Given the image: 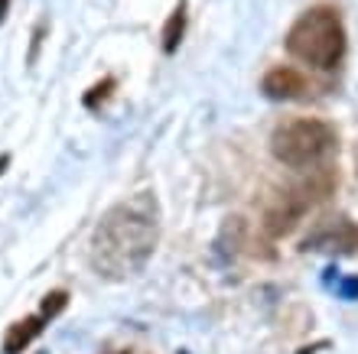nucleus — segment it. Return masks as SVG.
Here are the masks:
<instances>
[{"label":"nucleus","instance_id":"f257e3e1","mask_svg":"<svg viewBox=\"0 0 358 354\" xmlns=\"http://www.w3.org/2000/svg\"><path fill=\"white\" fill-rule=\"evenodd\" d=\"M160 241V205L150 192L124 198L101 214L92 234V270L104 280H127L141 273Z\"/></svg>","mask_w":358,"mask_h":354},{"label":"nucleus","instance_id":"f03ea898","mask_svg":"<svg viewBox=\"0 0 358 354\" xmlns=\"http://www.w3.org/2000/svg\"><path fill=\"white\" fill-rule=\"evenodd\" d=\"M287 52L303 66L332 72L345 56V23L336 7H310L287 29Z\"/></svg>","mask_w":358,"mask_h":354},{"label":"nucleus","instance_id":"7ed1b4c3","mask_svg":"<svg viewBox=\"0 0 358 354\" xmlns=\"http://www.w3.org/2000/svg\"><path fill=\"white\" fill-rule=\"evenodd\" d=\"M339 147V133L322 117H290L273 127L271 153L277 163L290 169H316Z\"/></svg>","mask_w":358,"mask_h":354},{"label":"nucleus","instance_id":"20e7f679","mask_svg":"<svg viewBox=\"0 0 358 354\" xmlns=\"http://www.w3.org/2000/svg\"><path fill=\"white\" fill-rule=\"evenodd\" d=\"M336 186H339V172H336L332 166L310 169V176L300 179L296 186L283 189L280 196L271 202V208L264 212V231L271 234V237L290 234L293 228L306 218V212H313L316 205H322V202L336 192Z\"/></svg>","mask_w":358,"mask_h":354},{"label":"nucleus","instance_id":"39448f33","mask_svg":"<svg viewBox=\"0 0 358 354\" xmlns=\"http://www.w3.org/2000/svg\"><path fill=\"white\" fill-rule=\"evenodd\" d=\"M300 251L349 257V253L358 251V224L349 214H329V218L313 224L310 234L300 241Z\"/></svg>","mask_w":358,"mask_h":354},{"label":"nucleus","instance_id":"423d86ee","mask_svg":"<svg viewBox=\"0 0 358 354\" xmlns=\"http://www.w3.org/2000/svg\"><path fill=\"white\" fill-rule=\"evenodd\" d=\"M261 91L271 101H300L310 94V78L293 66H273L261 82Z\"/></svg>","mask_w":358,"mask_h":354},{"label":"nucleus","instance_id":"0eeeda50","mask_svg":"<svg viewBox=\"0 0 358 354\" xmlns=\"http://www.w3.org/2000/svg\"><path fill=\"white\" fill-rule=\"evenodd\" d=\"M43 322H46L43 316H27V318H20V322H13L10 332H7V338H3V354H23L27 351V348L43 335Z\"/></svg>","mask_w":358,"mask_h":354},{"label":"nucleus","instance_id":"6e6552de","mask_svg":"<svg viewBox=\"0 0 358 354\" xmlns=\"http://www.w3.org/2000/svg\"><path fill=\"white\" fill-rule=\"evenodd\" d=\"M182 33H186V0H179L176 10H173L170 20H166V27H163V52H166V56H173L179 49Z\"/></svg>","mask_w":358,"mask_h":354},{"label":"nucleus","instance_id":"1a4fd4ad","mask_svg":"<svg viewBox=\"0 0 358 354\" xmlns=\"http://www.w3.org/2000/svg\"><path fill=\"white\" fill-rule=\"evenodd\" d=\"M66 302H69V296L62 293V289H56V293H49V296H46V302H43V312H39V316H43V318L59 316V312L66 309Z\"/></svg>","mask_w":358,"mask_h":354},{"label":"nucleus","instance_id":"9d476101","mask_svg":"<svg viewBox=\"0 0 358 354\" xmlns=\"http://www.w3.org/2000/svg\"><path fill=\"white\" fill-rule=\"evenodd\" d=\"M342 296H345V299H355L358 296V276H355V280H345V283H342Z\"/></svg>","mask_w":358,"mask_h":354},{"label":"nucleus","instance_id":"9b49d317","mask_svg":"<svg viewBox=\"0 0 358 354\" xmlns=\"http://www.w3.org/2000/svg\"><path fill=\"white\" fill-rule=\"evenodd\" d=\"M3 10H7V0H0V20H3Z\"/></svg>","mask_w":358,"mask_h":354},{"label":"nucleus","instance_id":"f8f14e48","mask_svg":"<svg viewBox=\"0 0 358 354\" xmlns=\"http://www.w3.org/2000/svg\"><path fill=\"white\" fill-rule=\"evenodd\" d=\"M111 354H131V351H127V348H121V351H111Z\"/></svg>","mask_w":358,"mask_h":354}]
</instances>
